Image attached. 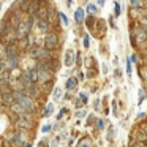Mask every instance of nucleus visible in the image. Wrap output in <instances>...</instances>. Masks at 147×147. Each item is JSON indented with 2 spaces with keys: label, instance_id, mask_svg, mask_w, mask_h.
Here are the masks:
<instances>
[{
  "label": "nucleus",
  "instance_id": "nucleus-1",
  "mask_svg": "<svg viewBox=\"0 0 147 147\" xmlns=\"http://www.w3.org/2000/svg\"><path fill=\"white\" fill-rule=\"evenodd\" d=\"M43 48L49 49V51H60V33L49 30L43 36Z\"/></svg>",
  "mask_w": 147,
  "mask_h": 147
},
{
  "label": "nucleus",
  "instance_id": "nucleus-2",
  "mask_svg": "<svg viewBox=\"0 0 147 147\" xmlns=\"http://www.w3.org/2000/svg\"><path fill=\"white\" fill-rule=\"evenodd\" d=\"M79 81H78L76 74H73V76H68L67 79H65V84H63V90L65 92H71L76 95L78 92H79Z\"/></svg>",
  "mask_w": 147,
  "mask_h": 147
},
{
  "label": "nucleus",
  "instance_id": "nucleus-3",
  "mask_svg": "<svg viewBox=\"0 0 147 147\" xmlns=\"http://www.w3.org/2000/svg\"><path fill=\"white\" fill-rule=\"evenodd\" d=\"M89 32L93 33L95 36H103L106 33V22H105V19H98V18H96L95 22H93V26L89 29Z\"/></svg>",
  "mask_w": 147,
  "mask_h": 147
},
{
  "label": "nucleus",
  "instance_id": "nucleus-4",
  "mask_svg": "<svg viewBox=\"0 0 147 147\" xmlns=\"http://www.w3.org/2000/svg\"><path fill=\"white\" fill-rule=\"evenodd\" d=\"M49 30H51V26H49L48 19H38L36 21V26H35L33 33H36L38 36H45Z\"/></svg>",
  "mask_w": 147,
  "mask_h": 147
},
{
  "label": "nucleus",
  "instance_id": "nucleus-5",
  "mask_svg": "<svg viewBox=\"0 0 147 147\" xmlns=\"http://www.w3.org/2000/svg\"><path fill=\"white\" fill-rule=\"evenodd\" d=\"M134 35V40H136V45H144V43H147V33L144 32V29L138 24V26H134V29H131V32Z\"/></svg>",
  "mask_w": 147,
  "mask_h": 147
},
{
  "label": "nucleus",
  "instance_id": "nucleus-6",
  "mask_svg": "<svg viewBox=\"0 0 147 147\" xmlns=\"http://www.w3.org/2000/svg\"><path fill=\"white\" fill-rule=\"evenodd\" d=\"M57 112V108H55V103L54 101H48L45 106H43V111L40 114V119H51L52 115H55Z\"/></svg>",
  "mask_w": 147,
  "mask_h": 147
},
{
  "label": "nucleus",
  "instance_id": "nucleus-7",
  "mask_svg": "<svg viewBox=\"0 0 147 147\" xmlns=\"http://www.w3.org/2000/svg\"><path fill=\"white\" fill-rule=\"evenodd\" d=\"M74 147H95V139H93L90 134L84 133V134H81V138L76 141Z\"/></svg>",
  "mask_w": 147,
  "mask_h": 147
},
{
  "label": "nucleus",
  "instance_id": "nucleus-8",
  "mask_svg": "<svg viewBox=\"0 0 147 147\" xmlns=\"http://www.w3.org/2000/svg\"><path fill=\"white\" fill-rule=\"evenodd\" d=\"M74 59H76V52L73 49H67L63 54V60H62V65H65L67 68H73L74 67Z\"/></svg>",
  "mask_w": 147,
  "mask_h": 147
},
{
  "label": "nucleus",
  "instance_id": "nucleus-9",
  "mask_svg": "<svg viewBox=\"0 0 147 147\" xmlns=\"http://www.w3.org/2000/svg\"><path fill=\"white\" fill-rule=\"evenodd\" d=\"M106 134H105V139H106V142H109V144H114V141H115V138H117V128H115V125H112V123H109L108 127H106Z\"/></svg>",
  "mask_w": 147,
  "mask_h": 147
},
{
  "label": "nucleus",
  "instance_id": "nucleus-10",
  "mask_svg": "<svg viewBox=\"0 0 147 147\" xmlns=\"http://www.w3.org/2000/svg\"><path fill=\"white\" fill-rule=\"evenodd\" d=\"M68 115H71V108L70 106H67V105H62L60 108H59V111L55 112V122H60V120H63L65 117H68Z\"/></svg>",
  "mask_w": 147,
  "mask_h": 147
},
{
  "label": "nucleus",
  "instance_id": "nucleus-11",
  "mask_svg": "<svg viewBox=\"0 0 147 147\" xmlns=\"http://www.w3.org/2000/svg\"><path fill=\"white\" fill-rule=\"evenodd\" d=\"M74 22H76V26H84V21H86V10H84L82 7H78L76 10H74Z\"/></svg>",
  "mask_w": 147,
  "mask_h": 147
},
{
  "label": "nucleus",
  "instance_id": "nucleus-12",
  "mask_svg": "<svg viewBox=\"0 0 147 147\" xmlns=\"http://www.w3.org/2000/svg\"><path fill=\"white\" fill-rule=\"evenodd\" d=\"M63 87H59V86H55L54 89H52V92H51V96H52V100L51 101H54V103H62V98H63Z\"/></svg>",
  "mask_w": 147,
  "mask_h": 147
},
{
  "label": "nucleus",
  "instance_id": "nucleus-13",
  "mask_svg": "<svg viewBox=\"0 0 147 147\" xmlns=\"http://www.w3.org/2000/svg\"><path fill=\"white\" fill-rule=\"evenodd\" d=\"M109 125V119L108 117H98L95 122V125H93L92 128H95L96 131H100V133H103V131L106 130V127Z\"/></svg>",
  "mask_w": 147,
  "mask_h": 147
},
{
  "label": "nucleus",
  "instance_id": "nucleus-14",
  "mask_svg": "<svg viewBox=\"0 0 147 147\" xmlns=\"http://www.w3.org/2000/svg\"><path fill=\"white\" fill-rule=\"evenodd\" d=\"M84 10H86L87 16H98V14H100V7L96 3H92V2H89Z\"/></svg>",
  "mask_w": 147,
  "mask_h": 147
},
{
  "label": "nucleus",
  "instance_id": "nucleus-15",
  "mask_svg": "<svg viewBox=\"0 0 147 147\" xmlns=\"http://www.w3.org/2000/svg\"><path fill=\"white\" fill-rule=\"evenodd\" d=\"M76 96H78V100L82 103V106H89V103H90V93L87 92V90H79V92L76 93Z\"/></svg>",
  "mask_w": 147,
  "mask_h": 147
},
{
  "label": "nucleus",
  "instance_id": "nucleus-16",
  "mask_svg": "<svg viewBox=\"0 0 147 147\" xmlns=\"http://www.w3.org/2000/svg\"><path fill=\"white\" fill-rule=\"evenodd\" d=\"M96 119H98V115H96L93 111L89 112V114H87V117L84 119V127H86V128H92L93 125H95Z\"/></svg>",
  "mask_w": 147,
  "mask_h": 147
},
{
  "label": "nucleus",
  "instance_id": "nucleus-17",
  "mask_svg": "<svg viewBox=\"0 0 147 147\" xmlns=\"http://www.w3.org/2000/svg\"><path fill=\"white\" fill-rule=\"evenodd\" d=\"M0 101H2V105H5V106H10V105H13L14 103V100H13V92H5V93H2V96H0Z\"/></svg>",
  "mask_w": 147,
  "mask_h": 147
},
{
  "label": "nucleus",
  "instance_id": "nucleus-18",
  "mask_svg": "<svg viewBox=\"0 0 147 147\" xmlns=\"http://www.w3.org/2000/svg\"><path fill=\"white\" fill-rule=\"evenodd\" d=\"M111 114L114 115L115 119H120V117H122L120 108H119V100H117V98H114V100L111 101Z\"/></svg>",
  "mask_w": 147,
  "mask_h": 147
},
{
  "label": "nucleus",
  "instance_id": "nucleus-19",
  "mask_svg": "<svg viewBox=\"0 0 147 147\" xmlns=\"http://www.w3.org/2000/svg\"><path fill=\"white\" fill-rule=\"evenodd\" d=\"M87 114H89L87 106H84V108H81V109H74L73 111V117L78 119V120H84V119L87 117Z\"/></svg>",
  "mask_w": 147,
  "mask_h": 147
},
{
  "label": "nucleus",
  "instance_id": "nucleus-20",
  "mask_svg": "<svg viewBox=\"0 0 147 147\" xmlns=\"http://www.w3.org/2000/svg\"><path fill=\"white\" fill-rule=\"evenodd\" d=\"M68 127V122L67 120H60V122H52V133L57 134L59 131L65 130Z\"/></svg>",
  "mask_w": 147,
  "mask_h": 147
},
{
  "label": "nucleus",
  "instance_id": "nucleus-21",
  "mask_svg": "<svg viewBox=\"0 0 147 147\" xmlns=\"http://www.w3.org/2000/svg\"><path fill=\"white\" fill-rule=\"evenodd\" d=\"M92 109L95 114H100V112H103V103H101V96H95L92 101Z\"/></svg>",
  "mask_w": 147,
  "mask_h": 147
},
{
  "label": "nucleus",
  "instance_id": "nucleus-22",
  "mask_svg": "<svg viewBox=\"0 0 147 147\" xmlns=\"http://www.w3.org/2000/svg\"><path fill=\"white\" fill-rule=\"evenodd\" d=\"M14 55H21L16 43L14 45H7V57H14Z\"/></svg>",
  "mask_w": 147,
  "mask_h": 147
},
{
  "label": "nucleus",
  "instance_id": "nucleus-23",
  "mask_svg": "<svg viewBox=\"0 0 147 147\" xmlns=\"http://www.w3.org/2000/svg\"><path fill=\"white\" fill-rule=\"evenodd\" d=\"M40 133H41L43 136H46V134H51V133H52V122H45V123L40 127Z\"/></svg>",
  "mask_w": 147,
  "mask_h": 147
},
{
  "label": "nucleus",
  "instance_id": "nucleus-24",
  "mask_svg": "<svg viewBox=\"0 0 147 147\" xmlns=\"http://www.w3.org/2000/svg\"><path fill=\"white\" fill-rule=\"evenodd\" d=\"M146 98H147V90H146V87H141L139 90H138V106H141L144 101H146Z\"/></svg>",
  "mask_w": 147,
  "mask_h": 147
},
{
  "label": "nucleus",
  "instance_id": "nucleus-25",
  "mask_svg": "<svg viewBox=\"0 0 147 147\" xmlns=\"http://www.w3.org/2000/svg\"><path fill=\"white\" fill-rule=\"evenodd\" d=\"M57 138L60 139V142H62V144H67L68 138H70V130H68V128H65V130L59 131V133H57Z\"/></svg>",
  "mask_w": 147,
  "mask_h": 147
},
{
  "label": "nucleus",
  "instance_id": "nucleus-26",
  "mask_svg": "<svg viewBox=\"0 0 147 147\" xmlns=\"http://www.w3.org/2000/svg\"><path fill=\"white\" fill-rule=\"evenodd\" d=\"M138 71H139V76H141V79H142V82L146 84V87H147V67L146 65H138Z\"/></svg>",
  "mask_w": 147,
  "mask_h": 147
},
{
  "label": "nucleus",
  "instance_id": "nucleus-27",
  "mask_svg": "<svg viewBox=\"0 0 147 147\" xmlns=\"http://www.w3.org/2000/svg\"><path fill=\"white\" fill-rule=\"evenodd\" d=\"M133 136H134V141H138V142H147V133H144L141 130L133 133Z\"/></svg>",
  "mask_w": 147,
  "mask_h": 147
},
{
  "label": "nucleus",
  "instance_id": "nucleus-28",
  "mask_svg": "<svg viewBox=\"0 0 147 147\" xmlns=\"http://www.w3.org/2000/svg\"><path fill=\"white\" fill-rule=\"evenodd\" d=\"M36 19H48V7H41L38 8V11L35 13Z\"/></svg>",
  "mask_w": 147,
  "mask_h": 147
},
{
  "label": "nucleus",
  "instance_id": "nucleus-29",
  "mask_svg": "<svg viewBox=\"0 0 147 147\" xmlns=\"http://www.w3.org/2000/svg\"><path fill=\"white\" fill-rule=\"evenodd\" d=\"M10 111L14 112V114H18V115H21L22 112H26V109H24L19 103H13V105H10Z\"/></svg>",
  "mask_w": 147,
  "mask_h": 147
},
{
  "label": "nucleus",
  "instance_id": "nucleus-30",
  "mask_svg": "<svg viewBox=\"0 0 147 147\" xmlns=\"http://www.w3.org/2000/svg\"><path fill=\"white\" fill-rule=\"evenodd\" d=\"M49 141H51V136L46 134V136H41L36 142V147H49Z\"/></svg>",
  "mask_w": 147,
  "mask_h": 147
},
{
  "label": "nucleus",
  "instance_id": "nucleus-31",
  "mask_svg": "<svg viewBox=\"0 0 147 147\" xmlns=\"http://www.w3.org/2000/svg\"><path fill=\"white\" fill-rule=\"evenodd\" d=\"M57 14H59V21H60L62 26H63V27H68V26H70V19H68V16L63 13V11H59Z\"/></svg>",
  "mask_w": 147,
  "mask_h": 147
},
{
  "label": "nucleus",
  "instance_id": "nucleus-32",
  "mask_svg": "<svg viewBox=\"0 0 147 147\" xmlns=\"http://www.w3.org/2000/svg\"><path fill=\"white\" fill-rule=\"evenodd\" d=\"M130 7L131 10H142L144 0H130Z\"/></svg>",
  "mask_w": 147,
  "mask_h": 147
},
{
  "label": "nucleus",
  "instance_id": "nucleus-33",
  "mask_svg": "<svg viewBox=\"0 0 147 147\" xmlns=\"http://www.w3.org/2000/svg\"><path fill=\"white\" fill-rule=\"evenodd\" d=\"M51 136V141H49V147H60V139L57 138V134H54V133H51L49 134Z\"/></svg>",
  "mask_w": 147,
  "mask_h": 147
},
{
  "label": "nucleus",
  "instance_id": "nucleus-34",
  "mask_svg": "<svg viewBox=\"0 0 147 147\" xmlns=\"http://www.w3.org/2000/svg\"><path fill=\"white\" fill-rule=\"evenodd\" d=\"M74 93H71V92H63V98H62V105H67V103H71L73 101V98H74Z\"/></svg>",
  "mask_w": 147,
  "mask_h": 147
},
{
  "label": "nucleus",
  "instance_id": "nucleus-35",
  "mask_svg": "<svg viewBox=\"0 0 147 147\" xmlns=\"http://www.w3.org/2000/svg\"><path fill=\"white\" fill-rule=\"evenodd\" d=\"M18 2H19V10L22 11V13H26L29 5L32 3V0H18Z\"/></svg>",
  "mask_w": 147,
  "mask_h": 147
},
{
  "label": "nucleus",
  "instance_id": "nucleus-36",
  "mask_svg": "<svg viewBox=\"0 0 147 147\" xmlns=\"http://www.w3.org/2000/svg\"><path fill=\"white\" fill-rule=\"evenodd\" d=\"M82 48L84 49L90 48V33H84L82 35Z\"/></svg>",
  "mask_w": 147,
  "mask_h": 147
},
{
  "label": "nucleus",
  "instance_id": "nucleus-37",
  "mask_svg": "<svg viewBox=\"0 0 147 147\" xmlns=\"http://www.w3.org/2000/svg\"><path fill=\"white\" fill-rule=\"evenodd\" d=\"M0 90H2V93L5 92H10L11 87H10V82L8 81H0Z\"/></svg>",
  "mask_w": 147,
  "mask_h": 147
},
{
  "label": "nucleus",
  "instance_id": "nucleus-38",
  "mask_svg": "<svg viewBox=\"0 0 147 147\" xmlns=\"http://www.w3.org/2000/svg\"><path fill=\"white\" fill-rule=\"evenodd\" d=\"M120 14H122V5L119 3V2H114V14H112V16L119 18Z\"/></svg>",
  "mask_w": 147,
  "mask_h": 147
},
{
  "label": "nucleus",
  "instance_id": "nucleus-39",
  "mask_svg": "<svg viewBox=\"0 0 147 147\" xmlns=\"http://www.w3.org/2000/svg\"><path fill=\"white\" fill-rule=\"evenodd\" d=\"M0 59H8L7 57V45L0 43Z\"/></svg>",
  "mask_w": 147,
  "mask_h": 147
},
{
  "label": "nucleus",
  "instance_id": "nucleus-40",
  "mask_svg": "<svg viewBox=\"0 0 147 147\" xmlns=\"http://www.w3.org/2000/svg\"><path fill=\"white\" fill-rule=\"evenodd\" d=\"M128 60L131 62V65H133V63H134V65H139V55H138L136 52H133V54L128 57Z\"/></svg>",
  "mask_w": 147,
  "mask_h": 147
},
{
  "label": "nucleus",
  "instance_id": "nucleus-41",
  "mask_svg": "<svg viewBox=\"0 0 147 147\" xmlns=\"http://www.w3.org/2000/svg\"><path fill=\"white\" fill-rule=\"evenodd\" d=\"M125 73L128 74V76H131V73H133V67H131V62L128 60H125Z\"/></svg>",
  "mask_w": 147,
  "mask_h": 147
},
{
  "label": "nucleus",
  "instance_id": "nucleus-42",
  "mask_svg": "<svg viewBox=\"0 0 147 147\" xmlns=\"http://www.w3.org/2000/svg\"><path fill=\"white\" fill-rule=\"evenodd\" d=\"M76 78H78V81H79V82H84V81H86V71L78 70L76 71Z\"/></svg>",
  "mask_w": 147,
  "mask_h": 147
},
{
  "label": "nucleus",
  "instance_id": "nucleus-43",
  "mask_svg": "<svg viewBox=\"0 0 147 147\" xmlns=\"http://www.w3.org/2000/svg\"><path fill=\"white\" fill-rule=\"evenodd\" d=\"M142 119H147V112L146 111H139L134 117V120H142Z\"/></svg>",
  "mask_w": 147,
  "mask_h": 147
},
{
  "label": "nucleus",
  "instance_id": "nucleus-44",
  "mask_svg": "<svg viewBox=\"0 0 147 147\" xmlns=\"http://www.w3.org/2000/svg\"><path fill=\"white\" fill-rule=\"evenodd\" d=\"M98 90H100V86H96L95 82H92V86L89 87V90H87V92H89V93H96Z\"/></svg>",
  "mask_w": 147,
  "mask_h": 147
},
{
  "label": "nucleus",
  "instance_id": "nucleus-45",
  "mask_svg": "<svg viewBox=\"0 0 147 147\" xmlns=\"http://www.w3.org/2000/svg\"><path fill=\"white\" fill-rule=\"evenodd\" d=\"M138 130L144 131V133H147V119L142 122V123H139V127H138Z\"/></svg>",
  "mask_w": 147,
  "mask_h": 147
},
{
  "label": "nucleus",
  "instance_id": "nucleus-46",
  "mask_svg": "<svg viewBox=\"0 0 147 147\" xmlns=\"http://www.w3.org/2000/svg\"><path fill=\"white\" fill-rule=\"evenodd\" d=\"M114 78L115 79H122V70L120 68H115L114 70Z\"/></svg>",
  "mask_w": 147,
  "mask_h": 147
},
{
  "label": "nucleus",
  "instance_id": "nucleus-47",
  "mask_svg": "<svg viewBox=\"0 0 147 147\" xmlns=\"http://www.w3.org/2000/svg\"><path fill=\"white\" fill-rule=\"evenodd\" d=\"M108 22H109V27H111V29H117V26H115V22H114V16H109Z\"/></svg>",
  "mask_w": 147,
  "mask_h": 147
},
{
  "label": "nucleus",
  "instance_id": "nucleus-48",
  "mask_svg": "<svg viewBox=\"0 0 147 147\" xmlns=\"http://www.w3.org/2000/svg\"><path fill=\"white\" fill-rule=\"evenodd\" d=\"M130 147H147V144L146 142H138L136 141V142H134L133 146H130Z\"/></svg>",
  "mask_w": 147,
  "mask_h": 147
},
{
  "label": "nucleus",
  "instance_id": "nucleus-49",
  "mask_svg": "<svg viewBox=\"0 0 147 147\" xmlns=\"http://www.w3.org/2000/svg\"><path fill=\"white\" fill-rule=\"evenodd\" d=\"M101 73H103V74H108V73H109V71H108V65H106V63L101 65Z\"/></svg>",
  "mask_w": 147,
  "mask_h": 147
},
{
  "label": "nucleus",
  "instance_id": "nucleus-50",
  "mask_svg": "<svg viewBox=\"0 0 147 147\" xmlns=\"http://www.w3.org/2000/svg\"><path fill=\"white\" fill-rule=\"evenodd\" d=\"M21 147H33V141H27V142H24Z\"/></svg>",
  "mask_w": 147,
  "mask_h": 147
},
{
  "label": "nucleus",
  "instance_id": "nucleus-51",
  "mask_svg": "<svg viewBox=\"0 0 147 147\" xmlns=\"http://www.w3.org/2000/svg\"><path fill=\"white\" fill-rule=\"evenodd\" d=\"M105 3H106V0H96V5L98 7H105Z\"/></svg>",
  "mask_w": 147,
  "mask_h": 147
},
{
  "label": "nucleus",
  "instance_id": "nucleus-52",
  "mask_svg": "<svg viewBox=\"0 0 147 147\" xmlns=\"http://www.w3.org/2000/svg\"><path fill=\"white\" fill-rule=\"evenodd\" d=\"M65 2H67V7H68V8H71V3H73V0H65Z\"/></svg>",
  "mask_w": 147,
  "mask_h": 147
},
{
  "label": "nucleus",
  "instance_id": "nucleus-53",
  "mask_svg": "<svg viewBox=\"0 0 147 147\" xmlns=\"http://www.w3.org/2000/svg\"><path fill=\"white\" fill-rule=\"evenodd\" d=\"M112 62H114V65H115V67L119 65V59H117V57H114V60H112Z\"/></svg>",
  "mask_w": 147,
  "mask_h": 147
},
{
  "label": "nucleus",
  "instance_id": "nucleus-54",
  "mask_svg": "<svg viewBox=\"0 0 147 147\" xmlns=\"http://www.w3.org/2000/svg\"><path fill=\"white\" fill-rule=\"evenodd\" d=\"M142 10H146V11H147V0H144V7H142Z\"/></svg>",
  "mask_w": 147,
  "mask_h": 147
},
{
  "label": "nucleus",
  "instance_id": "nucleus-55",
  "mask_svg": "<svg viewBox=\"0 0 147 147\" xmlns=\"http://www.w3.org/2000/svg\"><path fill=\"white\" fill-rule=\"evenodd\" d=\"M81 3H84V5H87V3H89V0H81Z\"/></svg>",
  "mask_w": 147,
  "mask_h": 147
},
{
  "label": "nucleus",
  "instance_id": "nucleus-56",
  "mask_svg": "<svg viewBox=\"0 0 147 147\" xmlns=\"http://www.w3.org/2000/svg\"><path fill=\"white\" fill-rule=\"evenodd\" d=\"M2 5H3V2H2V0H0V11H2Z\"/></svg>",
  "mask_w": 147,
  "mask_h": 147
},
{
  "label": "nucleus",
  "instance_id": "nucleus-57",
  "mask_svg": "<svg viewBox=\"0 0 147 147\" xmlns=\"http://www.w3.org/2000/svg\"><path fill=\"white\" fill-rule=\"evenodd\" d=\"M60 147H68V146H67V144H60Z\"/></svg>",
  "mask_w": 147,
  "mask_h": 147
},
{
  "label": "nucleus",
  "instance_id": "nucleus-58",
  "mask_svg": "<svg viewBox=\"0 0 147 147\" xmlns=\"http://www.w3.org/2000/svg\"><path fill=\"white\" fill-rule=\"evenodd\" d=\"M109 147H115V146H114V144H111V146H109Z\"/></svg>",
  "mask_w": 147,
  "mask_h": 147
},
{
  "label": "nucleus",
  "instance_id": "nucleus-59",
  "mask_svg": "<svg viewBox=\"0 0 147 147\" xmlns=\"http://www.w3.org/2000/svg\"><path fill=\"white\" fill-rule=\"evenodd\" d=\"M0 106H2V101H0Z\"/></svg>",
  "mask_w": 147,
  "mask_h": 147
}]
</instances>
